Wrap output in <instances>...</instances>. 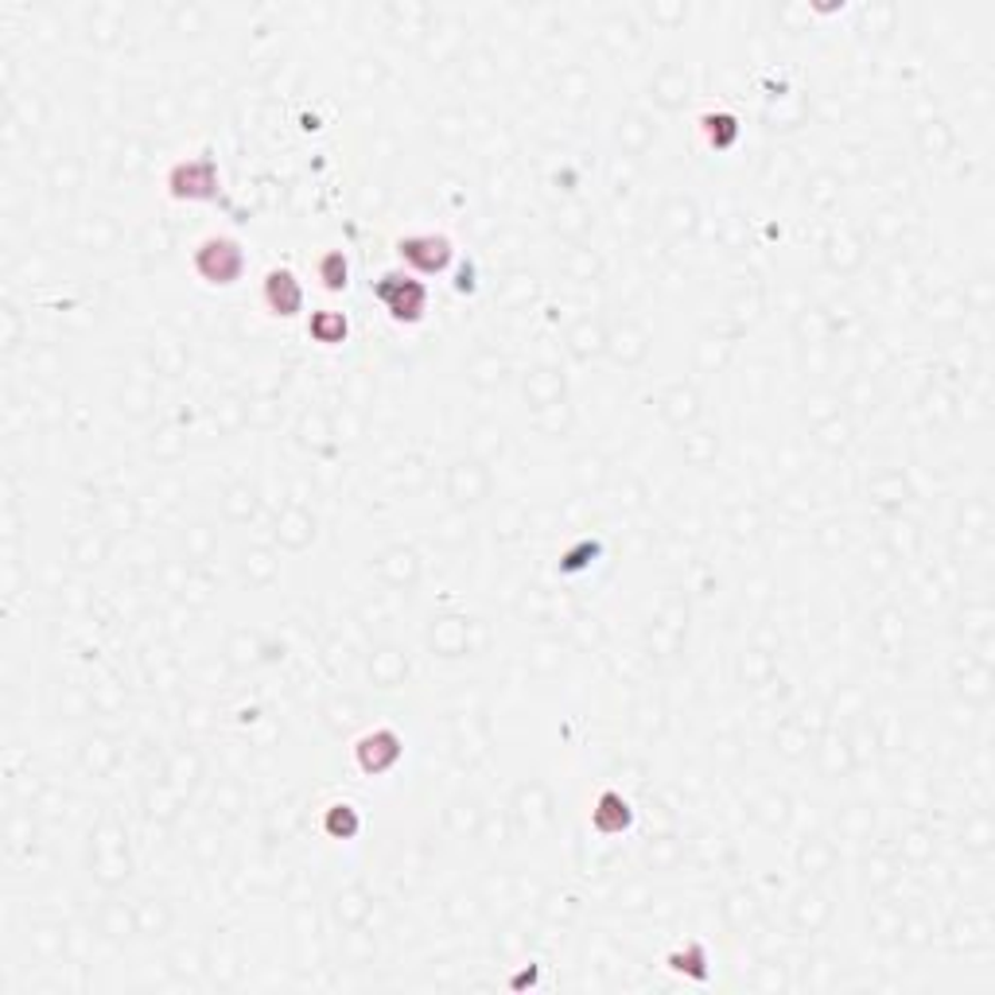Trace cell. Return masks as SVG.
Masks as SVG:
<instances>
[{"label":"cell","mask_w":995,"mask_h":995,"mask_svg":"<svg viewBox=\"0 0 995 995\" xmlns=\"http://www.w3.org/2000/svg\"><path fill=\"white\" fill-rule=\"evenodd\" d=\"M195 268L207 276V284H234L246 268V253L230 238H207L195 253Z\"/></svg>","instance_id":"obj_2"},{"label":"cell","mask_w":995,"mask_h":995,"mask_svg":"<svg viewBox=\"0 0 995 995\" xmlns=\"http://www.w3.org/2000/svg\"><path fill=\"white\" fill-rule=\"evenodd\" d=\"M401 260H408L421 273H444L447 260H452V242L444 234H413V238L397 242Z\"/></svg>","instance_id":"obj_3"},{"label":"cell","mask_w":995,"mask_h":995,"mask_svg":"<svg viewBox=\"0 0 995 995\" xmlns=\"http://www.w3.org/2000/svg\"><path fill=\"white\" fill-rule=\"evenodd\" d=\"M265 307L273 315H284V319H292V315L304 307V288H299L296 273L292 268H273V273L265 276Z\"/></svg>","instance_id":"obj_4"},{"label":"cell","mask_w":995,"mask_h":995,"mask_svg":"<svg viewBox=\"0 0 995 995\" xmlns=\"http://www.w3.org/2000/svg\"><path fill=\"white\" fill-rule=\"evenodd\" d=\"M377 296L385 299V307H390V315L397 323L424 319V307H428V292H424V284L413 280V276H401V273L382 276V284H377Z\"/></svg>","instance_id":"obj_1"},{"label":"cell","mask_w":995,"mask_h":995,"mask_svg":"<svg viewBox=\"0 0 995 995\" xmlns=\"http://www.w3.org/2000/svg\"><path fill=\"white\" fill-rule=\"evenodd\" d=\"M327 833L331 836H343V840H351L354 833H358V812H354V805H331L327 812Z\"/></svg>","instance_id":"obj_8"},{"label":"cell","mask_w":995,"mask_h":995,"mask_svg":"<svg viewBox=\"0 0 995 995\" xmlns=\"http://www.w3.org/2000/svg\"><path fill=\"white\" fill-rule=\"evenodd\" d=\"M218 179H215V168H210L207 160L199 164H179L176 171H171V195L184 191L187 199H207V195H215Z\"/></svg>","instance_id":"obj_6"},{"label":"cell","mask_w":995,"mask_h":995,"mask_svg":"<svg viewBox=\"0 0 995 995\" xmlns=\"http://www.w3.org/2000/svg\"><path fill=\"white\" fill-rule=\"evenodd\" d=\"M319 280H323V288H331V292L346 288V257L343 253H323L319 257Z\"/></svg>","instance_id":"obj_9"},{"label":"cell","mask_w":995,"mask_h":995,"mask_svg":"<svg viewBox=\"0 0 995 995\" xmlns=\"http://www.w3.org/2000/svg\"><path fill=\"white\" fill-rule=\"evenodd\" d=\"M312 335L319 338L323 346H335L346 338V319L338 312H319L312 315Z\"/></svg>","instance_id":"obj_7"},{"label":"cell","mask_w":995,"mask_h":995,"mask_svg":"<svg viewBox=\"0 0 995 995\" xmlns=\"http://www.w3.org/2000/svg\"><path fill=\"white\" fill-rule=\"evenodd\" d=\"M354 755H358V766L370 774H385L393 762L401 758V739L393 736V731H370V736L358 739V747H354Z\"/></svg>","instance_id":"obj_5"}]
</instances>
